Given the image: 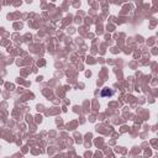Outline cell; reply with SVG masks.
<instances>
[{
	"instance_id": "cell-1",
	"label": "cell",
	"mask_w": 158,
	"mask_h": 158,
	"mask_svg": "<svg viewBox=\"0 0 158 158\" xmlns=\"http://www.w3.org/2000/svg\"><path fill=\"white\" fill-rule=\"evenodd\" d=\"M114 94H115V90L111 89V88H104L100 91V96L101 98H111Z\"/></svg>"
}]
</instances>
